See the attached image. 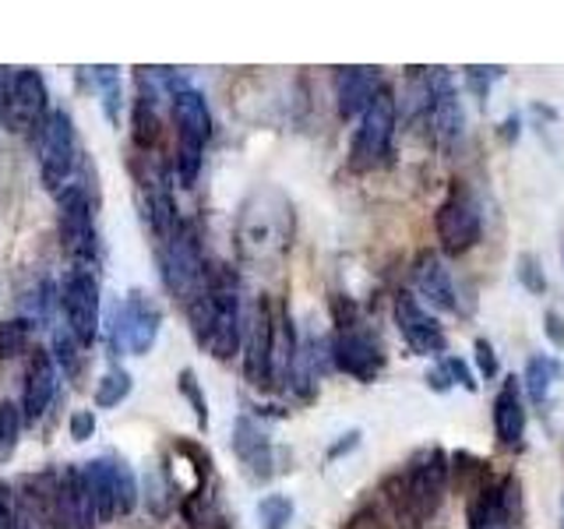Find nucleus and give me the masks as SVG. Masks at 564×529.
Listing matches in <instances>:
<instances>
[{
	"label": "nucleus",
	"mask_w": 564,
	"mask_h": 529,
	"mask_svg": "<svg viewBox=\"0 0 564 529\" xmlns=\"http://www.w3.org/2000/svg\"><path fill=\"white\" fill-rule=\"evenodd\" d=\"M205 290L216 307V325H212L208 353L216 360L237 357L243 343V307H240V276L229 264H212L205 272Z\"/></svg>",
	"instance_id": "1"
},
{
	"label": "nucleus",
	"mask_w": 564,
	"mask_h": 529,
	"mask_svg": "<svg viewBox=\"0 0 564 529\" xmlns=\"http://www.w3.org/2000/svg\"><path fill=\"white\" fill-rule=\"evenodd\" d=\"M205 272L208 264L202 258V247H198V237H194V229L176 223L173 234L163 240V282L166 290L187 304L194 293L205 290Z\"/></svg>",
	"instance_id": "2"
},
{
	"label": "nucleus",
	"mask_w": 564,
	"mask_h": 529,
	"mask_svg": "<svg viewBox=\"0 0 564 529\" xmlns=\"http://www.w3.org/2000/svg\"><path fill=\"white\" fill-rule=\"evenodd\" d=\"M395 134V99L384 93L367 106V114L360 117V128L349 141V166L357 173H367L384 163L388 149H392Z\"/></svg>",
	"instance_id": "3"
},
{
	"label": "nucleus",
	"mask_w": 564,
	"mask_h": 529,
	"mask_svg": "<svg viewBox=\"0 0 564 529\" xmlns=\"http://www.w3.org/2000/svg\"><path fill=\"white\" fill-rule=\"evenodd\" d=\"M448 476H452V458L441 449L423 452L410 466V473H405V481H402V501L410 508L413 519H431L441 508V501H445V494H448Z\"/></svg>",
	"instance_id": "4"
},
{
	"label": "nucleus",
	"mask_w": 564,
	"mask_h": 529,
	"mask_svg": "<svg viewBox=\"0 0 564 529\" xmlns=\"http://www.w3.org/2000/svg\"><path fill=\"white\" fill-rule=\"evenodd\" d=\"M61 205V247L64 255L78 264V269H88L99 258V237H96V223H93V205H88L85 191L78 184H70L67 191L57 194Z\"/></svg>",
	"instance_id": "5"
},
{
	"label": "nucleus",
	"mask_w": 564,
	"mask_h": 529,
	"mask_svg": "<svg viewBox=\"0 0 564 529\" xmlns=\"http://www.w3.org/2000/svg\"><path fill=\"white\" fill-rule=\"evenodd\" d=\"M434 229H437L441 251L452 258L466 255L469 247H476V240L484 234V212H480V202L473 198V191L455 187L448 198L441 202L437 216H434Z\"/></svg>",
	"instance_id": "6"
},
{
	"label": "nucleus",
	"mask_w": 564,
	"mask_h": 529,
	"mask_svg": "<svg viewBox=\"0 0 564 529\" xmlns=\"http://www.w3.org/2000/svg\"><path fill=\"white\" fill-rule=\"evenodd\" d=\"M61 311L67 332L78 346H93L99 339V282L88 269H70L61 287Z\"/></svg>",
	"instance_id": "7"
},
{
	"label": "nucleus",
	"mask_w": 564,
	"mask_h": 529,
	"mask_svg": "<svg viewBox=\"0 0 564 529\" xmlns=\"http://www.w3.org/2000/svg\"><path fill=\"white\" fill-rule=\"evenodd\" d=\"M70 170H75V128L64 110L46 114L40 128V176L46 191H64Z\"/></svg>",
	"instance_id": "8"
},
{
	"label": "nucleus",
	"mask_w": 564,
	"mask_h": 529,
	"mask_svg": "<svg viewBox=\"0 0 564 529\" xmlns=\"http://www.w3.org/2000/svg\"><path fill=\"white\" fill-rule=\"evenodd\" d=\"M50 93L40 71L22 67L4 78V123L11 131H35L46 120Z\"/></svg>",
	"instance_id": "9"
},
{
	"label": "nucleus",
	"mask_w": 564,
	"mask_h": 529,
	"mask_svg": "<svg viewBox=\"0 0 564 529\" xmlns=\"http://www.w3.org/2000/svg\"><path fill=\"white\" fill-rule=\"evenodd\" d=\"M332 367L343 370V375L357 378V381H375L384 370V349L370 332L360 325L349 328H335L332 335Z\"/></svg>",
	"instance_id": "10"
},
{
	"label": "nucleus",
	"mask_w": 564,
	"mask_h": 529,
	"mask_svg": "<svg viewBox=\"0 0 564 529\" xmlns=\"http://www.w3.org/2000/svg\"><path fill=\"white\" fill-rule=\"evenodd\" d=\"M159 325H163V314L152 304L145 293H131L128 304H123L113 317V349L117 353H134V357H145L152 349Z\"/></svg>",
	"instance_id": "11"
},
{
	"label": "nucleus",
	"mask_w": 564,
	"mask_h": 529,
	"mask_svg": "<svg viewBox=\"0 0 564 529\" xmlns=\"http://www.w3.org/2000/svg\"><path fill=\"white\" fill-rule=\"evenodd\" d=\"M395 325L402 332L405 346H410L416 357H445L448 349V335L441 328L437 317L420 304V296L410 290L395 293Z\"/></svg>",
	"instance_id": "12"
},
{
	"label": "nucleus",
	"mask_w": 564,
	"mask_h": 529,
	"mask_svg": "<svg viewBox=\"0 0 564 529\" xmlns=\"http://www.w3.org/2000/svg\"><path fill=\"white\" fill-rule=\"evenodd\" d=\"M423 93H427L431 120H434V131L441 138V145L455 149L466 134V117H463V102H458V88H455L452 75L445 67H431L427 88H423Z\"/></svg>",
	"instance_id": "13"
},
{
	"label": "nucleus",
	"mask_w": 564,
	"mask_h": 529,
	"mask_svg": "<svg viewBox=\"0 0 564 529\" xmlns=\"http://www.w3.org/2000/svg\"><path fill=\"white\" fill-rule=\"evenodd\" d=\"M272 335H275V307L269 296H258L247 325V357L243 370L254 388H272Z\"/></svg>",
	"instance_id": "14"
},
{
	"label": "nucleus",
	"mask_w": 564,
	"mask_h": 529,
	"mask_svg": "<svg viewBox=\"0 0 564 529\" xmlns=\"http://www.w3.org/2000/svg\"><path fill=\"white\" fill-rule=\"evenodd\" d=\"M50 526L53 529H96V511L88 501L82 469H64L57 473V490L50 501Z\"/></svg>",
	"instance_id": "15"
},
{
	"label": "nucleus",
	"mask_w": 564,
	"mask_h": 529,
	"mask_svg": "<svg viewBox=\"0 0 564 529\" xmlns=\"http://www.w3.org/2000/svg\"><path fill=\"white\" fill-rule=\"evenodd\" d=\"M511 481H498L476 490L469 505V529H519V508Z\"/></svg>",
	"instance_id": "16"
},
{
	"label": "nucleus",
	"mask_w": 564,
	"mask_h": 529,
	"mask_svg": "<svg viewBox=\"0 0 564 529\" xmlns=\"http://www.w3.org/2000/svg\"><path fill=\"white\" fill-rule=\"evenodd\" d=\"M384 93L378 67H343L335 75V102H339V117L352 120L364 117L367 106Z\"/></svg>",
	"instance_id": "17"
},
{
	"label": "nucleus",
	"mask_w": 564,
	"mask_h": 529,
	"mask_svg": "<svg viewBox=\"0 0 564 529\" xmlns=\"http://www.w3.org/2000/svg\"><path fill=\"white\" fill-rule=\"evenodd\" d=\"M53 396H57V364L50 349H32L25 364V392H22V420H40Z\"/></svg>",
	"instance_id": "18"
},
{
	"label": "nucleus",
	"mask_w": 564,
	"mask_h": 529,
	"mask_svg": "<svg viewBox=\"0 0 564 529\" xmlns=\"http://www.w3.org/2000/svg\"><path fill=\"white\" fill-rule=\"evenodd\" d=\"M413 287L416 293L427 300L434 311H458V290H455V279L445 269V261L434 251H423L413 261Z\"/></svg>",
	"instance_id": "19"
},
{
	"label": "nucleus",
	"mask_w": 564,
	"mask_h": 529,
	"mask_svg": "<svg viewBox=\"0 0 564 529\" xmlns=\"http://www.w3.org/2000/svg\"><path fill=\"white\" fill-rule=\"evenodd\" d=\"M494 434L505 449H522L525 438V402H522V381L505 378L498 399H494Z\"/></svg>",
	"instance_id": "20"
},
{
	"label": "nucleus",
	"mask_w": 564,
	"mask_h": 529,
	"mask_svg": "<svg viewBox=\"0 0 564 529\" xmlns=\"http://www.w3.org/2000/svg\"><path fill=\"white\" fill-rule=\"evenodd\" d=\"M234 452H237L240 463L251 469L254 481H269V476H272V466H275L272 441L251 417H240L234 423Z\"/></svg>",
	"instance_id": "21"
},
{
	"label": "nucleus",
	"mask_w": 564,
	"mask_h": 529,
	"mask_svg": "<svg viewBox=\"0 0 564 529\" xmlns=\"http://www.w3.org/2000/svg\"><path fill=\"white\" fill-rule=\"evenodd\" d=\"M82 484L93 501L96 522L106 526L117 519V484H113V455H99L82 469Z\"/></svg>",
	"instance_id": "22"
},
{
	"label": "nucleus",
	"mask_w": 564,
	"mask_h": 529,
	"mask_svg": "<svg viewBox=\"0 0 564 529\" xmlns=\"http://www.w3.org/2000/svg\"><path fill=\"white\" fill-rule=\"evenodd\" d=\"M296 360V332L286 311H275V335H272V388L290 385Z\"/></svg>",
	"instance_id": "23"
},
{
	"label": "nucleus",
	"mask_w": 564,
	"mask_h": 529,
	"mask_svg": "<svg viewBox=\"0 0 564 529\" xmlns=\"http://www.w3.org/2000/svg\"><path fill=\"white\" fill-rule=\"evenodd\" d=\"M561 360L557 357H546V353H533V357L525 360V375L519 378L525 396L533 399L536 406H546V399H551V388L554 381L561 378Z\"/></svg>",
	"instance_id": "24"
},
{
	"label": "nucleus",
	"mask_w": 564,
	"mask_h": 529,
	"mask_svg": "<svg viewBox=\"0 0 564 529\" xmlns=\"http://www.w3.org/2000/svg\"><path fill=\"white\" fill-rule=\"evenodd\" d=\"M131 134H134V145L145 152V155H155L159 141H163V120H159V110L152 96H138L134 99V114H131Z\"/></svg>",
	"instance_id": "25"
},
{
	"label": "nucleus",
	"mask_w": 564,
	"mask_h": 529,
	"mask_svg": "<svg viewBox=\"0 0 564 529\" xmlns=\"http://www.w3.org/2000/svg\"><path fill=\"white\" fill-rule=\"evenodd\" d=\"M184 519L187 529H229L226 511L219 508V501L212 498L208 490H194L184 498Z\"/></svg>",
	"instance_id": "26"
},
{
	"label": "nucleus",
	"mask_w": 564,
	"mask_h": 529,
	"mask_svg": "<svg viewBox=\"0 0 564 529\" xmlns=\"http://www.w3.org/2000/svg\"><path fill=\"white\" fill-rule=\"evenodd\" d=\"M131 388H134V378L128 375V370L110 367L102 375V381L96 385V406L99 410H117V406L131 396Z\"/></svg>",
	"instance_id": "27"
},
{
	"label": "nucleus",
	"mask_w": 564,
	"mask_h": 529,
	"mask_svg": "<svg viewBox=\"0 0 564 529\" xmlns=\"http://www.w3.org/2000/svg\"><path fill=\"white\" fill-rule=\"evenodd\" d=\"M29 346H32V322H29V317H11V322H0V360L25 357Z\"/></svg>",
	"instance_id": "28"
},
{
	"label": "nucleus",
	"mask_w": 564,
	"mask_h": 529,
	"mask_svg": "<svg viewBox=\"0 0 564 529\" xmlns=\"http://www.w3.org/2000/svg\"><path fill=\"white\" fill-rule=\"evenodd\" d=\"M202 152H205L202 141H194L187 134H176V176H181L184 187H194V181H198V173H202Z\"/></svg>",
	"instance_id": "29"
},
{
	"label": "nucleus",
	"mask_w": 564,
	"mask_h": 529,
	"mask_svg": "<svg viewBox=\"0 0 564 529\" xmlns=\"http://www.w3.org/2000/svg\"><path fill=\"white\" fill-rule=\"evenodd\" d=\"M293 511L296 508L286 494H264L258 501V529H290Z\"/></svg>",
	"instance_id": "30"
},
{
	"label": "nucleus",
	"mask_w": 564,
	"mask_h": 529,
	"mask_svg": "<svg viewBox=\"0 0 564 529\" xmlns=\"http://www.w3.org/2000/svg\"><path fill=\"white\" fill-rule=\"evenodd\" d=\"M113 484H117V519L131 516V511L138 508V481L120 455H113Z\"/></svg>",
	"instance_id": "31"
},
{
	"label": "nucleus",
	"mask_w": 564,
	"mask_h": 529,
	"mask_svg": "<svg viewBox=\"0 0 564 529\" xmlns=\"http://www.w3.org/2000/svg\"><path fill=\"white\" fill-rule=\"evenodd\" d=\"M18 438H22V406L0 402V463L18 449Z\"/></svg>",
	"instance_id": "32"
},
{
	"label": "nucleus",
	"mask_w": 564,
	"mask_h": 529,
	"mask_svg": "<svg viewBox=\"0 0 564 529\" xmlns=\"http://www.w3.org/2000/svg\"><path fill=\"white\" fill-rule=\"evenodd\" d=\"M93 71H96V82L102 93L106 117H110V123H120V67L106 64V67H93Z\"/></svg>",
	"instance_id": "33"
},
{
	"label": "nucleus",
	"mask_w": 564,
	"mask_h": 529,
	"mask_svg": "<svg viewBox=\"0 0 564 529\" xmlns=\"http://www.w3.org/2000/svg\"><path fill=\"white\" fill-rule=\"evenodd\" d=\"M516 276H519V282H522V290H525V293H533V296H543V293H546V272H543V264H540V258H536L533 251L519 255V261H516Z\"/></svg>",
	"instance_id": "34"
},
{
	"label": "nucleus",
	"mask_w": 564,
	"mask_h": 529,
	"mask_svg": "<svg viewBox=\"0 0 564 529\" xmlns=\"http://www.w3.org/2000/svg\"><path fill=\"white\" fill-rule=\"evenodd\" d=\"M181 392H184V399L191 402L194 417H198V428H208V399H205V392H202L198 375H194L191 367L181 370Z\"/></svg>",
	"instance_id": "35"
},
{
	"label": "nucleus",
	"mask_w": 564,
	"mask_h": 529,
	"mask_svg": "<svg viewBox=\"0 0 564 529\" xmlns=\"http://www.w3.org/2000/svg\"><path fill=\"white\" fill-rule=\"evenodd\" d=\"M14 529H50V516L25 494H14Z\"/></svg>",
	"instance_id": "36"
},
{
	"label": "nucleus",
	"mask_w": 564,
	"mask_h": 529,
	"mask_svg": "<svg viewBox=\"0 0 564 529\" xmlns=\"http://www.w3.org/2000/svg\"><path fill=\"white\" fill-rule=\"evenodd\" d=\"M498 78H505V67H466V88L476 99H480V106L487 102L490 85Z\"/></svg>",
	"instance_id": "37"
},
{
	"label": "nucleus",
	"mask_w": 564,
	"mask_h": 529,
	"mask_svg": "<svg viewBox=\"0 0 564 529\" xmlns=\"http://www.w3.org/2000/svg\"><path fill=\"white\" fill-rule=\"evenodd\" d=\"M78 339L70 335L67 328H53V357L61 360V367L67 370V375H75V367H78Z\"/></svg>",
	"instance_id": "38"
},
{
	"label": "nucleus",
	"mask_w": 564,
	"mask_h": 529,
	"mask_svg": "<svg viewBox=\"0 0 564 529\" xmlns=\"http://www.w3.org/2000/svg\"><path fill=\"white\" fill-rule=\"evenodd\" d=\"M441 370H445L452 385H463L466 392H476V388H480V381H476V375L463 357H441Z\"/></svg>",
	"instance_id": "39"
},
{
	"label": "nucleus",
	"mask_w": 564,
	"mask_h": 529,
	"mask_svg": "<svg viewBox=\"0 0 564 529\" xmlns=\"http://www.w3.org/2000/svg\"><path fill=\"white\" fill-rule=\"evenodd\" d=\"M473 357H476V367H480V378H498L501 375V364H498V353H494V343L490 339H476L473 343Z\"/></svg>",
	"instance_id": "40"
},
{
	"label": "nucleus",
	"mask_w": 564,
	"mask_h": 529,
	"mask_svg": "<svg viewBox=\"0 0 564 529\" xmlns=\"http://www.w3.org/2000/svg\"><path fill=\"white\" fill-rule=\"evenodd\" d=\"M96 434V417L88 410H78L75 417H70V438L75 441H88Z\"/></svg>",
	"instance_id": "41"
},
{
	"label": "nucleus",
	"mask_w": 564,
	"mask_h": 529,
	"mask_svg": "<svg viewBox=\"0 0 564 529\" xmlns=\"http://www.w3.org/2000/svg\"><path fill=\"white\" fill-rule=\"evenodd\" d=\"M543 332H546V339H551L554 349H564V317L557 311L543 314Z\"/></svg>",
	"instance_id": "42"
},
{
	"label": "nucleus",
	"mask_w": 564,
	"mask_h": 529,
	"mask_svg": "<svg viewBox=\"0 0 564 529\" xmlns=\"http://www.w3.org/2000/svg\"><path fill=\"white\" fill-rule=\"evenodd\" d=\"M0 529H14V494L8 484H0Z\"/></svg>",
	"instance_id": "43"
},
{
	"label": "nucleus",
	"mask_w": 564,
	"mask_h": 529,
	"mask_svg": "<svg viewBox=\"0 0 564 529\" xmlns=\"http://www.w3.org/2000/svg\"><path fill=\"white\" fill-rule=\"evenodd\" d=\"M357 445H360V431H346V434H343V441H335V445L328 449V455H325V458H328V463H335V458H343L346 452H352Z\"/></svg>",
	"instance_id": "44"
},
{
	"label": "nucleus",
	"mask_w": 564,
	"mask_h": 529,
	"mask_svg": "<svg viewBox=\"0 0 564 529\" xmlns=\"http://www.w3.org/2000/svg\"><path fill=\"white\" fill-rule=\"evenodd\" d=\"M427 385L434 388V392H448V388H452V381H448V375H445V370H441V364L431 370V375H427Z\"/></svg>",
	"instance_id": "45"
},
{
	"label": "nucleus",
	"mask_w": 564,
	"mask_h": 529,
	"mask_svg": "<svg viewBox=\"0 0 564 529\" xmlns=\"http://www.w3.org/2000/svg\"><path fill=\"white\" fill-rule=\"evenodd\" d=\"M501 134H505L508 141H516V138H519V117H508V120L501 123Z\"/></svg>",
	"instance_id": "46"
},
{
	"label": "nucleus",
	"mask_w": 564,
	"mask_h": 529,
	"mask_svg": "<svg viewBox=\"0 0 564 529\" xmlns=\"http://www.w3.org/2000/svg\"><path fill=\"white\" fill-rule=\"evenodd\" d=\"M0 120H4V75H0Z\"/></svg>",
	"instance_id": "47"
},
{
	"label": "nucleus",
	"mask_w": 564,
	"mask_h": 529,
	"mask_svg": "<svg viewBox=\"0 0 564 529\" xmlns=\"http://www.w3.org/2000/svg\"><path fill=\"white\" fill-rule=\"evenodd\" d=\"M561 529H564V526H561Z\"/></svg>",
	"instance_id": "48"
}]
</instances>
